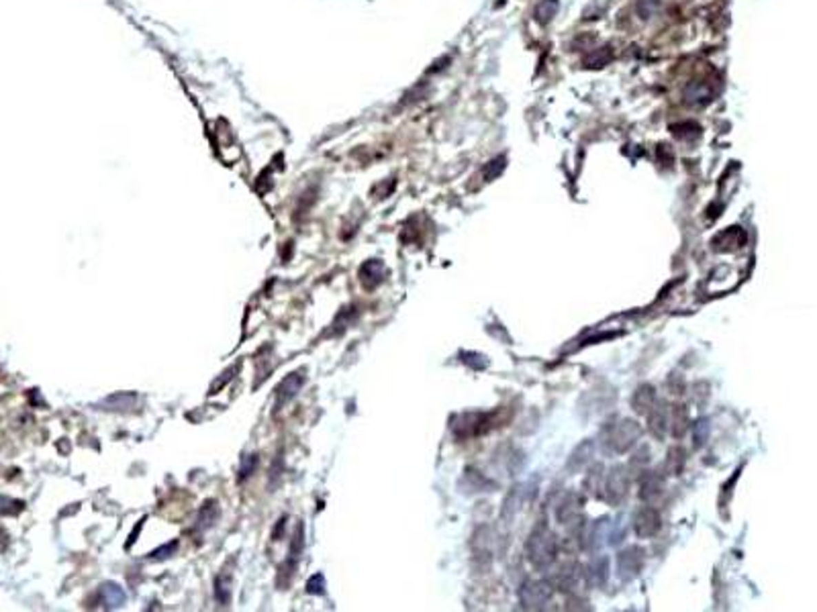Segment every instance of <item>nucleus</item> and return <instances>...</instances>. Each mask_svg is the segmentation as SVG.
Returning <instances> with one entry per match:
<instances>
[{
    "instance_id": "obj_4",
    "label": "nucleus",
    "mask_w": 817,
    "mask_h": 612,
    "mask_svg": "<svg viewBox=\"0 0 817 612\" xmlns=\"http://www.w3.org/2000/svg\"><path fill=\"white\" fill-rule=\"evenodd\" d=\"M550 588L544 582H529L521 590V602L526 609H539L548 602L550 598Z\"/></svg>"
},
{
    "instance_id": "obj_15",
    "label": "nucleus",
    "mask_w": 817,
    "mask_h": 612,
    "mask_svg": "<svg viewBox=\"0 0 817 612\" xmlns=\"http://www.w3.org/2000/svg\"><path fill=\"white\" fill-rule=\"evenodd\" d=\"M256 465H258V455H247V457H243V461H241V472H239V474H241L239 480L249 478V476L254 474Z\"/></svg>"
},
{
    "instance_id": "obj_11",
    "label": "nucleus",
    "mask_w": 817,
    "mask_h": 612,
    "mask_svg": "<svg viewBox=\"0 0 817 612\" xmlns=\"http://www.w3.org/2000/svg\"><path fill=\"white\" fill-rule=\"evenodd\" d=\"M101 594H103V600L107 602V606H111V609H118L125 604V592L117 584H105L101 588Z\"/></svg>"
},
{
    "instance_id": "obj_3",
    "label": "nucleus",
    "mask_w": 817,
    "mask_h": 612,
    "mask_svg": "<svg viewBox=\"0 0 817 612\" xmlns=\"http://www.w3.org/2000/svg\"><path fill=\"white\" fill-rule=\"evenodd\" d=\"M452 427H454L456 437H476V435H482V433L490 431V427H493V416H490V414H482V412H476V414H460Z\"/></svg>"
},
{
    "instance_id": "obj_1",
    "label": "nucleus",
    "mask_w": 817,
    "mask_h": 612,
    "mask_svg": "<svg viewBox=\"0 0 817 612\" xmlns=\"http://www.w3.org/2000/svg\"><path fill=\"white\" fill-rule=\"evenodd\" d=\"M529 559L535 567H546L556 557V539L550 531H535L529 539Z\"/></svg>"
},
{
    "instance_id": "obj_8",
    "label": "nucleus",
    "mask_w": 817,
    "mask_h": 612,
    "mask_svg": "<svg viewBox=\"0 0 817 612\" xmlns=\"http://www.w3.org/2000/svg\"><path fill=\"white\" fill-rule=\"evenodd\" d=\"M628 490V476L621 467H615L607 480V498L609 500H619Z\"/></svg>"
},
{
    "instance_id": "obj_18",
    "label": "nucleus",
    "mask_w": 817,
    "mask_h": 612,
    "mask_svg": "<svg viewBox=\"0 0 817 612\" xmlns=\"http://www.w3.org/2000/svg\"><path fill=\"white\" fill-rule=\"evenodd\" d=\"M217 600L221 604L229 602V580L223 582V578H219V582H217Z\"/></svg>"
},
{
    "instance_id": "obj_14",
    "label": "nucleus",
    "mask_w": 817,
    "mask_h": 612,
    "mask_svg": "<svg viewBox=\"0 0 817 612\" xmlns=\"http://www.w3.org/2000/svg\"><path fill=\"white\" fill-rule=\"evenodd\" d=\"M23 510V502L8 498V496H0V514H19Z\"/></svg>"
},
{
    "instance_id": "obj_16",
    "label": "nucleus",
    "mask_w": 817,
    "mask_h": 612,
    "mask_svg": "<svg viewBox=\"0 0 817 612\" xmlns=\"http://www.w3.org/2000/svg\"><path fill=\"white\" fill-rule=\"evenodd\" d=\"M307 592H309V594H323V592H325V580H323L321 573H315V576L309 580Z\"/></svg>"
},
{
    "instance_id": "obj_12",
    "label": "nucleus",
    "mask_w": 817,
    "mask_h": 612,
    "mask_svg": "<svg viewBox=\"0 0 817 612\" xmlns=\"http://www.w3.org/2000/svg\"><path fill=\"white\" fill-rule=\"evenodd\" d=\"M654 402H656V394H654V390L650 388V386L640 388V392H638L636 398H634V406H636V410H640V412H648L650 408H654Z\"/></svg>"
},
{
    "instance_id": "obj_2",
    "label": "nucleus",
    "mask_w": 817,
    "mask_h": 612,
    "mask_svg": "<svg viewBox=\"0 0 817 612\" xmlns=\"http://www.w3.org/2000/svg\"><path fill=\"white\" fill-rule=\"evenodd\" d=\"M640 437V427L634 421H619L617 425H611L607 429V443L615 451H625L628 447L636 443Z\"/></svg>"
},
{
    "instance_id": "obj_9",
    "label": "nucleus",
    "mask_w": 817,
    "mask_h": 612,
    "mask_svg": "<svg viewBox=\"0 0 817 612\" xmlns=\"http://www.w3.org/2000/svg\"><path fill=\"white\" fill-rule=\"evenodd\" d=\"M384 278V266L378 260H372L368 264L362 266L360 270V279L366 288H374L376 284H380Z\"/></svg>"
},
{
    "instance_id": "obj_5",
    "label": "nucleus",
    "mask_w": 817,
    "mask_h": 612,
    "mask_svg": "<svg viewBox=\"0 0 817 612\" xmlns=\"http://www.w3.org/2000/svg\"><path fill=\"white\" fill-rule=\"evenodd\" d=\"M746 243V233L740 226H730L713 239V247L719 251H734Z\"/></svg>"
},
{
    "instance_id": "obj_7",
    "label": "nucleus",
    "mask_w": 817,
    "mask_h": 612,
    "mask_svg": "<svg viewBox=\"0 0 817 612\" xmlns=\"http://www.w3.org/2000/svg\"><path fill=\"white\" fill-rule=\"evenodd\" d=\"M643 551L638 547H630L623 553H619V576L632 578L642 569Z\"/></svg>"
},
{
    "instance_id": "obj_10",
    "label": "nucleus",
    "mask_w": 817,
    "mask_h": 612,
    "mask_svg": "<svg viewBox=\"0 0 817 612\" xmlns=\"http://www.w3.org/2000/svg\"><path fill=\"white\" fill-rule=\"evenodd\" d=\"M300 386H302V378L298 376V374H292V376H289L282 384H280V388H278V392H276V406L280 408L282 404H287L291 398H294V394L300 390Z\"/></svg>"
},
{
    "instance_id": "obj_17",
    "label": "nucleus",
    "mask_w": 817,
    "mask_h": 612,
    "mask_svg": "<svg viewBox=\"0 0 817 612\" xmlns=\"http://www.w3.org/2000/svg\"><path fill=\"white\" fill-rule=\"evenodd\" d=\"M176 547H178V543L172 541V543H168V545H164V547L152 551V553H149V559H168L170 556H174Z\"/></svg>"
},
{
    "instance_id": "obj_6",
    "label": "nucleus",
    "mask_w": 817,
    "mask_h": 612,
    "mask_svg": "<svg viewBox=\"0 0 817 612\" xmlns=\"http://www.w3.org/2000/svg\"><path fill=\"white\" fill-rule=\"evenodd\" d=\"M660 531V516L654 508H642L636 514V533L640 537H652Z\"/></svg>"
},
{
    "instance_id": "obj_13",
    "label": "nucleus",
    "mask_w": 817,
    "mask_h": 612,
    "mask_svg": "<svg viewBox=\"0 0 817 612\" xmlns=\"http://www.w3.org/2000/svg\"><path fill=\"white\" fill-rule=\"evenodd\" d=\"M660 490H662V478L660 476H656V474H650V476H643L642 478V498H654L656 494H660Z\"/></svg>"
}]
</instances>
